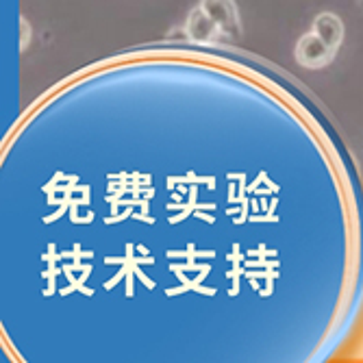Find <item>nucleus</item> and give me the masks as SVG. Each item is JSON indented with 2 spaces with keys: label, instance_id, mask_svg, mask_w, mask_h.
Listing matches in <instances>:
<instances>
[{
  "label": "nucleus",
  "instance_id": "obj_1",
  "mask_svg": "<svg viewBox=\"0 0 363 363\" xmlns=\"http://www.w3.org/2000/svg\"><path fill=\"white\" fill-rule=\"evenodd\" d=\"M335 55H337V50H333L326 42H322L313 30L301 35L298 44H296V48H294L296 61H298L303 68H307V70L326 68V65L335 59Z\"/></svg>",
  "mask_w": 363,
  "mask_h": 363
},
{
  "label": "nucleus",
  "instance_id": "obj_2",
  "mask_svg": "<svg viewBox=\"0 0 363 363\" xmlns=\"http://www.w3.org/2000/svg\"><path fill=\"white\" fill-rule=\"evenodd\" d=\"M198 7L218 24L222 35L230 40L242 38V20H240L235 0H201Z\"/></svg>",
  "mask_w": 363,
  "mask_h": 363
},
{
  "label": "nucleus",
  "instance_id": "obj_3",
  "mask_svg": "<svg viewBox=\"0 0 363 363\" xmlns=\"http://www.w3.org/2000/svg\"><path fill=\"white\" fill-rule=\"evenodd\" d=\"M185 35L194 44H213L220 40L222 30L201 7H194L185 20Z\"/></svg>",
  "mask_w": 363,
  "mask_h": 363
},
{
  "label": "nucleus",
  "instance_id": "obj_4",
  "mask_svg": "<svg viewBox=\"0 0 363 363\" xmlns=\"http://www.w3.org/2000/svg\"><path fill=\"white\" fill-rule=\"evenodd\" d=\"M311 30L333 50H340V46L344 42V22L340 16H335L331 11H324V13L315 16Z\"/></svg>",
  "mask_w": 363,
  "mask_h": 363
},
{
  "label": "nucleus",
  "instance_id": "obj_5",
  "mask_svg": "<svg viewBox=\"0 0 363 363\" xmlns=\"http://www.w3.org/2000/svg\"><path fill=\"white\" fill-rule=\"evenodd\" d=\"M20 28H22V30H20V38H22V40H20V48H22V50H26V48H28V44H30V35H33L28 20H24V18H22V20H20Z\"/></svg>",
  "mask_w": 363,
  "mask_h": 363
},
{
  "label": "nucleus",
  "instance_id": "obj_6",
  "mask_svg": "<svg viewBox=\"0 0 363 363\" xmlns=\"http://www.w3.org/2000/svg\"><path fill=\"white\" fill-rule=\"evenodd\" d=\"M359 5H361V9H363V0H359Z\"/></svg>",
  "mask_w": 363,
  "mask_h": 363
}]
</instances>
